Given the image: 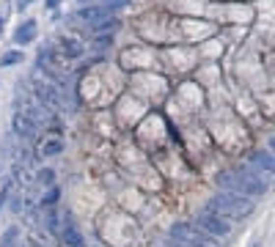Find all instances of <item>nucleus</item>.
Segmentation results:
<instances>
[{
    "label": "nucleus",
    "instance_id": "obj_3",
    "mask_svg": "<svg viewBox=\"0 0 275 247\" xmlns=\"http://www.w3.org/2000/svg\"><path fill=\"white\" fill-rule=\"evenodd\" d=\"M171 242H176V245L182 247H215L212 239L206 236L204 231L195 233V228L190 225V222H176V225H171Z\"/></svg>",
    "mask_w": 275,
    "mask_h": 247
},
{
    "label": "nucleus",
    "instance_id": "obj_13",
    "mask_svg": "<svg viewBox=\"0 0 275 247\" xmlns=\"http://www.w3.org/2000/svg\"><path fill=\"white\" fill-rule=\"evenodd\" d=\"M17 228H8L6 233H3V239H0V247H17Z\"/></svg>",
    "mask_w": 275,
    "mask_h": 247
},
{
    "label": "nucleus",
    "instance_id": "obj_14",
    "mask_svg": "<svg viewBox=\"0 0 275 247\" xmlns=\"http://www.w3.org/2000/svg\"><path fill=\"white\" fill-rule=\"evenodd\" d=\"M58 195H61V192H58V187H53V190H50L47 195H44V198H41V203H44V206H53L55 200H58Z\"/></svg>",
    "mask_w": 275,
    "mask_h": 247
},
{
    "label": "nucleus",
    "instance_id": "obj_9",
    "mask_svg": "<svg viewBox=\"0 0 275 247\" xmlns=\"http://www.w3.org/2000/svg\"><path fill=\"white\" fill-rule=\"evenodd\" d=\"M108 14H113L110 11L108 6H88V8H80V20H85V22H91V25H94V22H99L102 20V17H108Z\"/></svg>",
    "mask_w": 275,
    "mask_h": 247
},
{
    "label": "nucleus",
    "instance_id": "obj_15",
    "mask_svg": "<svg viewBox=\"0 0 275 247\" xmlns=\"http://www.w3.org/2000/svg\"><path fill=\"white\" fill-rule=\"evenodd\" d=\"M132 0H108V3H105V6L110 8V11H118V8H124V6H130Z\"/></svg>",
    "mask_w": 275,
    "mask_h": 247
},
{
    "label": "nucleus",
    "instance_id": "obj_5",
    "mask_svg": "<svg viewBox=\"0 0 275 247\" xmlns=\"http://www.w3.org/2000/svg\"><path fill=\"white\" fill-rule=\"evenodd\" d=\"M36 33H39V25H36V20H22L20 25H17V30H14V44L25 47V44L36 41Z\"/></svg>",
    "mask_w": 275,
    "mask_h": 247
},
{
    "label": "nucleus",
    "instance_id": "obj_17",
    "mask_svg": "<svg viewBox=\"0 0 275 247\" xmlns=\"http://www.w3.org/2000/svg\"><path fill=\"white\" fill-rule=\"evenodd\" d=\"M53 171H50V168H44V171H39V181L41 184H53Z\"/></svg>",
    "mask_w": 275,
    "mask_h": 247
},
{
    "label": "nucleus",
    "instance_id": "obj_12",
    "mask_svg": "<svg viewBox=\"0 0 275 247\" xmlns=\"http://www.w3.org/2000/svg\"><path fill=\"white\" fill-rule=\"evenodd\" d=\"M63 151V143L61 140H47V143L41 146V154H47V157H58Z\"/></svg>",
    "mask_w": 275,
    "mask_h": 247
},
{
    "label": "nucleus",
    "instance_id": "obj_11",
    "mask_svg": "<svg viewBox=\"0 0 275 247\" xmlns=\"http://www.w3.org/2000/svg\"><path fill=\"white\" fill-rule=\"evenodd\" d=\"M82 52H85V49H82V44H77L75 39H66V41H63V55H66V58H80Z\"/></svg>",
    "mask_w": 275,
    "mask_h": 247
},
{
    "label": "nucleus",
    "instance_id": "obj_19",
    "mask_svg": "<svg viewBox=\"0 0 275 247\" xmlns=\"http://www.w3.org/2000/svg\"><path fill=\"white\" fill-rule=\"evenodd\" d=\"M30 3H33V0H20V3H17V8H20V11H22V8H28V6H30Z\"/></svg>",
    "mask_w": 275,
    "mask_h": 247
},
{
    "label": "nucleus",
    "instance_id": "obj_23",
    "mask_svg": "<svg viewBox=\"0 0 275 247\" xmlns=\"http://www.w3.org/2000/svg\"><path fill=\"white\" fill-rule=\"evenodd\" d=\"M80 3H85V0H80Z\"/></svg>",
    "mask_w": 275,
    "mask_h": 247
},
{
    "label": "nucleus",
    "instance_id": "obj_8",
    "mask_svg": "<svg viewBox=\"0 0 275 247\" xmlns=\"http://www.w3.org/2000/svg\"><path fill=\"white\" fill-rule=\"evenodd\" d=\"M250 162L259 165L261 171L275 173V154H270V151H253V154H250Z\"/></svg>",
    "mask_w": 275,
    "mask_h": 247
},
{
    "label": "nucleus",
    "instance_id": "obj_2",
    "mask_svg": "<svg viewBox=\"0 0 275 247\" xmlns=\"http://www.w3.org/2000/svg\"><path fill=\"white\" fill-rule=\"evenodd\" d=\"M215 181H218V184L223 187L226 192H240V195H245V198H256V195H261V192H264V181H261L256 173H250V171L218 173V176H215Z\"/></svg>",
    "mask_w": 275,
    "mask_h": 247
},
{
    "label": "nucleus",
    "instance_id": "obj_6",
    "mask_svg": "<svg viewBox=\"0 0 275 247\" xmlns=\"http://www.w3.org/2000/svg\"><path fill=\"white\" fill-rule=\"evenodd\" d=\"M14 132L20 137H33L36 135V124L30 121V116H25V113H14Z\"/></svg>",
    "mask_w": 275,
    "mask_h": 247
},
{
    "label": "nucleus",
    "instance_id": "obj_22",
    "mask_svg": "<svg viewBox=\"0 0 275 247\" xmlns=\"http://www.w3.org/2000/svg\"><path fill=\"white\" fill-rule=\"evenodd\" d=\"M0 30H3V17H0Z\"/></svg>",
    "mask_w": 275,
    "mask_h": 247
},
{
    "label": "nucleus",
    "instance_id": "obj_4",
    "mask_svg": "<svg viewBox=\"0 0 275 247\" xmlns=\"http://www.w3.org/2000/svg\"><path fill=\"white\" fill-rule=\"evenodd\" d=\"M195 225H198L206 236H215V239H223V236H228V233H231V222H228V220H223L220 214H212V212L198 214V217H195Z\"/></svg>",
    "mask_w": 275,
    "mask_h": 247
},
{
    "label": "nucleus",
    "instance_id": "obj_20",
    "mask_svg": "<svg viewBox=\"0 0 275 247\" xmlns=\"http://www.w3.org/2000/svg\"><path fill=\"white\" fill-rule=\"evenodd\" d=\"M58 3H61V0H47V8H55Z\"/></svg>",
    "mask_w": 275,
    "mask_h": 247
},
{
    "label": "nucleus",
    "instance_id": "obj_16",
    "mask_svg": "<svg viewBox=\"0 0 275 247\" xmlns=\"http://www.w3.org/2000/svg\"><path fill=\"white\" fill-rule=\"evenodd\" d=\"M118 27V20H110V22H94V30H113Z\"/></svg>",
    "mask_w": 275,
    "mask_h": 247
},
{
    "label": "nucleus",
    "instance_id": "obj_1",
    "mask_svg": "<svg viewBox=\"0 0 275 247\" xmlns=\"http://www.w3.org/2000/svg\"><path fill=\"white\" fill-rule=\"evenodd\" d=\"M256 209V203L240 192H220L215 195L209 203H206V212L220 214V217H228V220H242Z\"/></svg>",
    "mask_w": 275,
    "mask_h": 247
},
{
    "label": "nucleus",
    "instance_id": "obj_21",
    "mask_svg": "<svg viewBox=\"0 0 275 247\" xmlns=\"http://www.w3.org/2000/svg\"><path fill=\"white\" fill-rule=\"evenodd\" d=\"M270 154H275V137H270Z\"/></svg>",
    "mask_w": 275,
    "mask_h": 247
},
{
    "label": "nucleus",
    "instance_id": "obj_7",
    "mask_svg": "<svg viewBox=\"0 0 275 247\" xmlns=\"http://www.w3.org/2000/svg\"><path fill=\"white\" fill-rule=\"evenodd\" d=\"M61 236H63V242H66L69 247H82L80 231H77L75 222H72V220H66V217H63V231H61Z\"/></svg>",
    "mask_w": 275,
    "mask_h": 247
},
{
    "label": "nucleus",
    "instance_id": "obj_10",
    "mask_svg": "<svg viewBox=\"0 0 275 247\" xmlns=\"http://www.w3.org/2000/svg\"><path fill=\"white\" fill-rule=\"evenodd\" d=\"M17 63H22V49H8L0 55V66H17Z\"/></svg>",
    "mask_w": 275,
    "mask_h": 247
},
{
    "label": "nucleus",
    "instance_id": "obj_18",
    "mask_svg": "<svg viewBox=\"0 0 275 247\" xmlns=\"http://www.w3.org/2000/svg\"><path fill=\"white\" fill-rule=\"evenodd\" d=\"M105 44H110V36H99V39L94 41V47H105Z\"/></svg>",
    "mask_w": 275,
    "mask_h": 247
}]
</instances>
